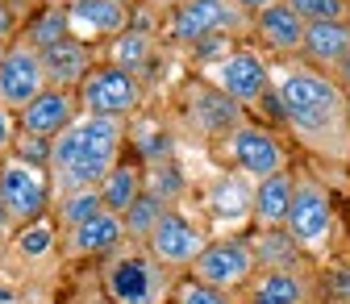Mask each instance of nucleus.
Listing matches in <instances>:
<instances>
[{
	"label": "nucleus",
	"instance_id": "obj_1",
	"mask_svg": "<svg viewBox=\"0 0 350 304\" xmlns=\"http://www.w3.org/2000/svg\"><path fill=\"white\" fill-rule=\"evenodd\" d=\"M267 105L284 121V129L317 158L350 163V125H346V92L338 83L309 67L292 63L271 75V96Z\"/></svg>",
	"mask_w": 350,
	"mask_h": 304
},
{
	"label": "nucleus",
	"instance_id": "obj_2",
	"mask_svg": "<svg viewBox=\"0 0 350 304\" xmlns=\"http://www.w3.org/2000/svg\"><path fill=\"white\" fill-rule=\"evenodd\" d=\"M129 138V121L121 117H92L79 113L63 134L51 142V184L55 196L75 192V188H100V180L121 163Z\"/></svg>",
	"mask_w": 350,
	"mask_h": 304
},
{
	"label": "nucleus",
	"instance_id": "obj_3",
	"mask_svg": "<svg viewBox=\"0 0 350 304\" xmlns=\"http://www.w3.org/2000/svg\"><path fill=\"white\" fill-rule=\"evenodd\" d=\"M171 275L175 271H167L138 242H125L121 250L100 258V288L109 304H171Z\"/></svg>",
	"mask_w": 350,
	"mask_h": 304
},
{
	"label": "nucleus",
	"instance_id": "obj_4",
	"mask_svg": "<svg viewBox=\"0 0 350 304\" xmlns=\"http://www.w3.org/2000/svg\"><path fill=\"white\" fill-rule=\"evenodd\" d=\"M292 242L304 250V258H321L334 250L338 238V212H334V196L317 176H296V192H292V212L288 225Z\"/></svg>",
	"mask_w": 350,
	"mask_h": 304
},
{
	"label": "nucleus",
	"instance_id": "obj_5",
	"mask_svg": "<svg viewBox=\"0 0 350 304\" xmlns=\"http://www.w3.org/2000/svg\"><path fill=\"white\" fill-rule=\"evenodd\" d=\"M254 29V17L242 13L234 0H180L167 13V38L200 46L213 38H242Z\"/></svg>",
	"mask_w": 350,
	"mask_h": 304
},
{
	"label": "nucleus",
	"instance_id": "obj_6",
	"mask_svg": "<svg viewBox=\"0 0 350 304\" xmlns=\"http://www.w3.org/2000/svg\"><path fill=\"white\" fill-rule=\"evenodd\" d=\"M51 196H55V184L42 163H25L17 154L0 158V208H5L13 230L42 221L51 212Z\"/></svg>",
	"mask_w": 350,
	"mask_h": 304
},
{
	"label": "nucleus",
	"instance_id": "obj_7",
	"mask_svg": "<svg viewBox=\"0 0 350 304\" xmlns=\"http://www.w3.org/2000/svg\"><path fill=\"white\" fill-rule=\"evenodd\" d=\"M79 96V113H92V117H121L129 121L142 109V79L134 71H125L117 63H96L92 71L83 75V83L75 88Z\"/></svg>",
	"mask_w": 350,
	"mask_h": 304
},
{
	"label": "nucleus",
	"instance_id": "obj_8",
	"mask_svg": "<svg viewBox=\"0 0 350 304\" xmlns=\"http://www.w3.org/2000/svg\"><path fill=\"white\" fill-rule=\"evenodd\" d=\"M258 263H254V250L242 234H226V238H208V246L200 250V258L192 263V279L208 284V288H221L230 296H238L250 279H254Z\"/></svg>",
	"mask_w": 350,
	"mask_h": 304
},
{
	"label": "nucleus",
	"instance_id": "obj_9",
	"mask_svg": "<svg viewBox=\"0 0 350 304\" xmlns=\"http://www.w3.org/2000/svg\"><path fill=\"white\" fill-rule=\"evenodd\" d=\"M271 75L275 71L267 67V59H262L258 51H250V46H234L221 59L208 63V83L221 88L230 100H238L242 109L271 96Z\"/></svg>",
	"mask_w": 350,
	"mask_h": 304
},
{
	"label": "nucleus",
	"instance_id": "obj_10",
	"mask_svg": "<svg viewBox=\"0 0 350 304\" xmlns=\"http://www.w3.org/2000/svg\"><path fill=\"white\" fill-rule=\"evenodd\" d=\"M226 154H230V163L242 171V176L254 180V184L275 176V171H288L284 142L271 134L267 125H254V121H242L234 134L226 138Z\"/></svg>",
	"mask_w": 350,
	"mask_h": 304
},
{
	"label": "nucleus",
	"instance_id": "obj_11",
	"mask_svg": "<svg viewBox=\"0 0 350 304\" xmlns=\"http://www.w3.org/2000/svg\"><path fill=\"white\" fill-rule=\"evenodd\" d=\"M46 88L51 79H46V67H42V51H33L25 38H13L5 51V63H0V105L21 113Z\"/></svg>",
	"mask_w": 350,
	"mask_h": 304
},
{
	"label": "nucleus",
	"instance_id": "obj_12",
	"mask_svg": "<svg viewBox=\"0 0 350 304\" xmlns=\"http://www.w3.org/2000/svg\"><path fill=\"white\" fill-rule=\"evenodd\" d=\"M142 246L159 258V263H163L167 271H192V263L200 258V250L208 246V238H204V230L192 221L188 212L167 208V212L159 217L154 234H150Z\"/></svg>",
	"mask_w": 350,
	"mask_h": 304
},
{
	"label": "nucleus",
	"instance_id": "obj_13",
	"mask_svg": "<svg viewBox=\"0 0 350 304\" xmlns=\"http://www.w3.org/2000/svg\"><path fill=\"white\" fill-rule=\"evenodd\" d=\"M238 304H317V279L304 267L254 271V279L242 288Z\"/></svg>",
	"mask_w": 350,
	"mask_h": 304
},
{
	"label": "nucleus",
	"instance_id": "obj_14",
	"mask_svg": "<svg viewBox=\"0 0 350 304\" xmlns=\"http://www.w3.org/2000/svg\"><path fill=\"white\" fill-rule=\"evenodd\" d=\"M204 208L217 225H242L254 217V180H246L242 171H217L204 188Z\"/></svg>",
	"mask_w": 350,
	"mask_h": 304
},
{
	"label": "nucleus",
	"instance_id": "obj_15",
	"mask_svg": "<svg viewBox=\"0 0 350 304\" xmlns=\"http://www.w3.org/2000/svg\"><path fill=\"white\" fill-rule=\"evenodd\" d=\"M67 17H71V38L79 42H100V38H117L129 29L134 21V9L117 5V0H67Z\"/></svg>",
	"mask_w": 350,
	"mask_h": 304
},
{
	"label": "nucleus",
	"instance_id": "obj_16",
	"mask_svg": "<svg viewBox=\"0 0 350 304\" xmlns=\"http://www.w3.org/2000/svg\"><path fill=\"white\" fill-rule=\"evenodd\" d=\"M75 117H79V96H75L71 88H46L38 100H29V105L17 113V129L55 142Z\"/></svg>",
	"mask_w": 350,
	"mask_h": 304
},
{
	"label": "nucleus",
	"instance_id": "obj_17",
	"mask_svg": "<svg viewBox=\"0 0 350 304\" xmlns=\"http://www.w3.org/2000/svg\"><path fill=\"white\" fill-rule=\"evenodd\" d=\"M129 238H125V221L117 212H96L92 221H83L75 230L63 234V250L67 258H109L113 250H121Z\"/></svg>",
	"mask_w": 350,
	"mask_h": 304
},
{
	"label": "nucleus",
	"instance_id": "obj_18",
	"mask_svg": "<svg viewBox=\"0 0 350 304\" xmlns=\"http://www.w3.org/2000/svg\"><path fill=\"white\" fill-rule=\"evenodd\" d=\"M188 117L208 138H230L242 125V105L230 100L221 88H213V83H200V88H188Z\"/></svg>",
	"mask_w": 350,
	"mask_h": 304
},
{
	"label": "nucleus",
	"instance_id": "obj_19",
	"mask_svg": "<svg viewBox=\"0 0 350 304\" xmlns=\"http://www.w3.org/2000/svg\"><path fill=\"white\" fill-rule=\"evenodd\" d=\"M346 55H350V21H313L304 29L300 63H309V67L329 75Z\"/></svg>",
	"mask_w": 350,
	"mask_h": 304
},
{
	"label": "nucleus",
	"instance_id": "obj_20",
	"mask_svg": "<svg viewBox=\"0 0 350 304\" xmlns=\"http://www.w3.org/2000/svg\"><path fill=\"white\" fill-rule=\"evenodd\" d=\"M304 29H309V25H304V21L284 5V0H280V5L262 9V13L254 17V29H250V33H254L271 55H300V46H304Z\"/></svg>",
	"mask_w": 350,
	"mask_h": 304
},
{
	"label": "nucleus",
	"instance_id": "obj_21",
	"mask_svg": "<svg viewBox=\"0 0 350 304\" xmlns=\"http://www.w3.org/2000/svg\"><path fill=\"white\" fill-rule=\"evenodd\" d=\"M292 192H296L292 167L275 171V176H267V180H258L254 184V217H250V221L258 230H284L288 212H292Z\"/></svg>",
	"mask_w": 350,
	"mask_h": 304
},
{
	"label": "nucleus",
	"instance_id": "obj_22",
	"mask_svg": "<svg viewBox=\"0 0 350 304\" xmlns=\"http://www.w3.org/2000/svg\"><path fill=\"white\" fill-rule=\"evenodd\" d=\"M42 67H46L51 88H71V92H75L79 83H83V75L96 67V59H92V46H88V42L63 38L59 46L42 51Z\"/></svg>",
	"mask_w": 350,
	"mask_h": 304
},
{
	"label": "nucleus",
	"instance_id": "obj_23",
	"mask_svg": "<svg viewBox=\"0 0 350 304\" xmlns=\"http://www.w3.org/2000/svg\"><path fill=\"white\" fill-rule=\"evenodd\" d=\"M142 192H146V171H142V163H134V158H121L109 176L100 180V204H105L109 212H117V217H125V208L134 204Z\"/></svg>",
	"mask_w": 350,
	"mask_h": 304
},
{
	"label": "nucleus",
	"instance_id": "obj_24",
	"mask_svg": "<svg viewBox=\"0 0 350 304\" xmlns=\"http://www.w3.org/2000/svg\"><path fill=\"white\" fill-rule=\"evenodd\" d=\"M246 242H250V250H254L258 271L300 267V258H304V250L292 242V234H288V230H258V225H254V234H250Z\"/></svg>",
	"mask_w": 350,
	"mask_h": 304
},
{
	"label": "nucleus",
	"instance_id": "obj_25",
	"mask_svg": "<svg viewBox=\"0 0 350 304\" xmlns=\"http://www.w3.org/2000/svg\"><path fill=\"white\" fill-rule=\"evenodd\" d=\"M17 38H25L33 51H51V46H59L63 38H71L67 5H42L33 17L21 21V33H17Z\"/></svg>",
	"mask_w": 350,
	"mask_h": 304
},
{
	"label": "nucleus",
	"instance_id": "obj_26",
	"mask_svg": "<svg viewBox=\"0 0 350 304\" xmlns=\"http://www.w3.org/2000/svg\"><path fill=\"white\" fill-rule=\"evenodd\" d=\"M51 208H55V225H59L63 234L75 230V225H83V221H92L96 212H105L100 188H75V192H63Z\"/></svg>",
	"mask_w": 350,
	"mask_h": 304
},
{
	"label": "nucleus",
	"instance_id": "obj_27",
	"mask_svg": "<svg viewBox=\"0 0 350 304\" xmlns=\"http://www.w3.org/2000/svg\"><path fill=\"white\" fill-rule=\"evenodd\" d=\"M167 208H171L167 200H159L154 192H142V196H138L134 204L125 208V217H121V221H125V238L142 246V242H146V238L154 234V225H159V217H163Z\"/></svg>",
	"mask_w": 350,
	"mask_h": 304
},
{
	"label": "nucleus",
	"instance_id": "obj_28",
	"mask_svg": "<svg viewBox=\"0 0 350 304\" xmlns=\"http://www.w3.org/2000/svg\"><path fill=\"white\" fill-rule=\"evenodd\" d=\"M109 55H113L117 67H125V71H134V75H138V67L154 55V33L129 25L125 33H117V38L109 42Z\"/></svg>",
	"mask_w": 350,
	"mask_h": 304
},
{
	"label": "nucleus",
	"instance_id": "obj_29",
	"mask_svg": "<svg viewBox=\"0 0 350 304\" xmlns=\"http://www.w3.org/2000/svg\"><path fill=\"white\" fill-rule=\"evenodd\" d=\"M59 246V225L51 217H42V221H29L17 230V254L21 258H46L51 250Z\"/></svg>",
	"mask_w": 350,
	"mask_h": 304
},
{
	"label": "nucleus",
	"instance_id": "obj_30",
	"mask_svg": "<svg viewBox=\"0 0 350 304\" xmlns=\"http://www.w3.org/2000/svg\"><path fill=\"white\" fill-rule=\"evenodd\" d=\"M171 304H238V296H230L221 288H208V284L188 275V279H180L171 288Z\"/></svg>",
	"mask_w": 350,
	"mask_h": 304
},
{
	"label": "nucleus",
	"instance_id": "obj_31",
	"mask_svg": "<svg viewBox=\"0 0 350 304\" xmlns=\"http://www.w3.org/2000/svg\"><path fill=\"white\" fill-rule=\"evenodd\" d=\"M284 5L304 21H350V5H342V0H284Z\"/></svg>",
	"mask_w": 350,
	"mask_h": 304
},
{
	"label": "nucleus",
	"instance_id": "obj_32",
	"mask_svg": "<svg viewBox=\"0 0 350 304\" xmlns=\"http://www.w3.org/2000/svg\"><path fill=\"white\" fill-rule=\"evenodd\" d=\"M13 154L25 158V163H51V138H38V134H25V129H17V142H13Z\"/></svg>",
	"mask_w": 350,
	"mask_h": 304
},
{
	"label": "nucleus",
	"instance_id": "obj_33",
	"mask_svg": "<svg viewBox=\"0 0 350 304\" xmlns=\"http://www.w3.org/2000/svg\"><path fill=\"white\" fill-rule=\"evenodd\" d=\"M321 284H325V300H350V267H329Z\"/></svg>",
	"mask_w": 350,
	"mask_h": 304
},
{
	"label": "nucleus",
	"instance_id": "obj_34",
	"mask_svg": "<svg viewBox=\"0 0 350 304\" xmlns=\"http://www.w3.org/2000/svg\"><path fill=\"white\" fill-rule=\"evenodd\" d=\"M13 142H17V113L0 105V158L13 154Z\"/></svg>",
	"mask_w": 350,
	"mask_h": 304
},
{
	"label": "nucleus",
	"instance_id": "obj_35",
	"mask_svg": "<svg viewBox=\"0 0 350 304\" xmlns=\"http://www.w3.org/2000/svg\"><path fill=\"white\" fill-rule=\"evenodd\" d=\"M21 33V17L5 5V0H0V42H13Z\"/></svg>",
	"mask_w": 350,
	"mask_h": 304
},
{
	"label": "nucleus",
	"instance_id": "obj_36",
	"mask_svg": "<svg viewBox=\"0 0 350 304\" xmlns=\"http://www.w3.org/2000/svg\"><path fill=\"white\" fill-rule=\"evenodd\" d=\"M5 5H9V9H13V13L21 17V21H25V17H33V13H38L42 5H46V0H5Z\"/></svg>",
	"mask_w": 350,
	"mask_h": 304
},
{
	"label": "nucleus",
	"instance_id": "obj_37",
	"mask_svg": "<svg viewBox=\"0 0 350 304\" xmlns=\"http://www.w3.org/2000/svg\"><path fill=\"white\" fill-rule=\"evenodd\" d=\"M329 79L338 83V88H342L346 96H350V55H346V59H342V63H338V67L329 71Z\"/></svg>",
	"mask_w": 350,
	"mask_h": 304
},
{
	"label": "nucleus",
	"instance_id": "obj_38",
	"mask_svg": "<svg viewBox=\"0 0 350 304\" xmlns=\"http://www.w3.org/2000/svg\"><path fill=\"white\" fill-rule=\"evenodd\" d=\"M234 5H238L242 13H250V17H258L262 9H271V5H280V0H234Z\"/></svg>",
	"mask_w": 350,
	"mask_h": 304
},
{
	"label": "nucleus",
	"instance_id": "obj_39",
	"mask_svg": "<svg viewBox=\"0 0 350 304\" xmlns=\"http://www.w3.org/2000/svg\"><path fill=\"white\" fill-rule=\"evenodd\" d=\"M0 230H13V225H9V217H5V208H0Z\"/></svg>",
	"mask_w": 350,
	"mask_h": 304
},
{
	"label": "nucleus",
	"instance_id": "obj_40",
	"mask_svg": "<svg viewBox=\"0 0 350 304\" xmlns=\"http://www.w3.org/2000/svg\"><path fill=\"white\" fill-rule=\"evenodd\" d=\"M5 51H9V42H0V63H5Z\"/></svg>",
	"mask_w": 350,
	"mask_h": 304
},
{
	"label": "nucleus",
	"instance_id": "obj_41",
	"mask_svg": "<svg viewBox=\"0 0 350 304\" xmlns=\"http://www.w3.org/2000/svg\"><path fill=\"white\" fill-rule=\"evenodd\" d=\"M317 304H350V300H317Z\"/></svg>",
	"mask_w": 350,
	"mask_h": 304
},
{
	"label": "nucleus",
	"instance_id": "obj_42",
	"mask_svg": "<svg viewBox=\"0 0 350 304\" xmlns=\"http://www.w3.org/2000/svg\"><path fill=\"white\" fill-rule=\"evenodd\" d=\"M117 5H129V9H134V5H138V0H117Z\"/></svg>",
	"mask_w": 350,
	"mask_h": 304
},
{
	"label": "nucleus",
	"instance_id": "obj_43",
	"mask_svg": "<svg viewBox=\"0 0 350 304\" xmlns=\"http://www.w3.org/2000/svg\"><path fill=\"white\" fill-rule=\"evenodd\" d=\"M346 125H350V96H346Z\"/></svg>",
	"mask_w": 350,
	"mask_h": 304
},
{
	"label": "nucleus",
	"instance_id": "obj_44",
	"mask_svg": "<svg viewBox=\"0 0 350 304\" xmlns=\"http://www.w3.org/2000/svg\"><path fill=\"white\" fill-rule=\"evenodd\" d=\"M46 5H67V0H46Z\"/></svg>",
	"mask_w": 350,
	"mask_h": 304
},
{
	"label": "nucleus",
	"instance_id": "obj_45",
	"mask_svg": "<svg viewBox=\"0 0 350 304\" xmlns=\"http://www.w3.org/2000/svg\"><path fill=\"white\" fill-rule=\"evenodd\" d=\"M342 5H350V0H342Z\"/></svg>",
	"mask_w": 350,
	"mask_h": 304
}]
</instances>
